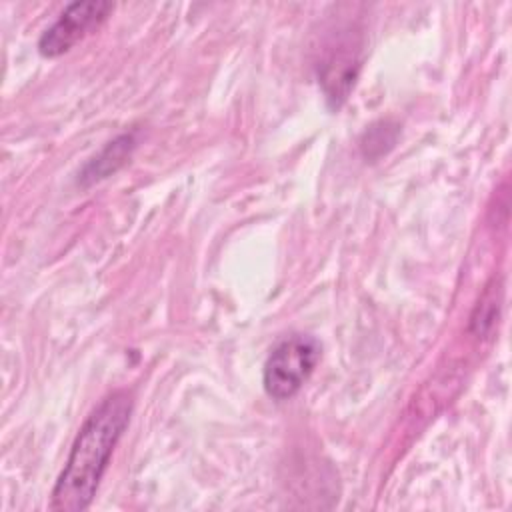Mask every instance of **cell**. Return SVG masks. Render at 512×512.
Wrapping results in <instances>:
<instances>
[{"label":"cell","instance_id":"cell-1","mask_svg":"<svg viewBox=\"0 0 512 512\" xmlns=\"http://www.w3.org/2000/svg\"><path fill=\"white\" fill-rule=\"evenodd\" d=\"M132 414L126 390L110 392L80 426L64 468L52 488L50 508L56 512L86 510L100 486L112 452Z\"/></svg>","mask_w":512,"mask_h":512},{"label":"cell","instance_id":"cell-2","mask_svg":"<svg viewBox=\"0 0 512 512\" xmlns=\"http://www.w3.org/2000/svg\"><path fill=\"white\" fill-rule=\"evenodd\" d=\"M320 360V342L308 334L282 338L268 354L262 370V384L270 398L288 400L314 372Z\"/></svg>","mask_w":512,"mask_h":512},{"label":"cell","instance_id":"cell-3","mask_svg":"<svg viewBox=\"0 0 512 512\" xmlns=\"http://www.w3.org/2000/svg\"><path fill=\"white\" fill-rule=\"evenodd\" d=\"M112 10L114 4L104 0L68 4L58 20L42 32L38 40V52L46 58H56L68 52L76 42H80L86 34L98 28Z\"/></svg>","mask_w":512,"mask_h":512},{"label":"cell","instance_id":"cell-4","mask_svg":"<svg viewBox=\"0 0 512 512\" xmlns=\"http://www.w3.org/2000/svg\"><path fill=\"white\" fill-rule=\"evenodd\" d=\"M130 148H132V136L124 134V136L116 138L114 142H110V144L104 148V152H102L98 158H94V160L84 168V174H82V176L90 178L92 182H94V180H100V178H106V174L114 172V170L124 162V158L128 156Z\"/></svg>","mask_w":512,"mask_h":512}]
</instances>
